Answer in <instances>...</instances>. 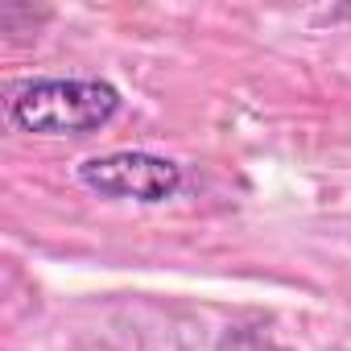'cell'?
<instances>
[{
  "mask_svg": "<svg viewBox=\"0 0 351 351\" xmlns=\"http://www.w3.org/2000/svg\"><path fill=\"white\" fill-rule=\"evenodd\" d=\"M79 182L104 199L165 203L182 191V165L157 153H104L79 165Z\"/></svg>",
  "mask_w": 351,
  "mask_h": 351,
  "instance_id": "7a4b0ae2",
  "label": "cell"
},
{
  "mask_svg": "<svg viewBox=\"0 0 351 351\" xmlns=\"http://www.w3.org/2000/svg\"><path fill=\"white\" fill-rule=\"evenodd\" d=\"M5 112L34 136H87L120 112V91L104 79H25L9 87Z\"/></svg>",
  "mask_w": 351,
  "mask_h": 351,
  "instance_id": "6da1fadb",
  "label": "cell"
}]
</instances>
